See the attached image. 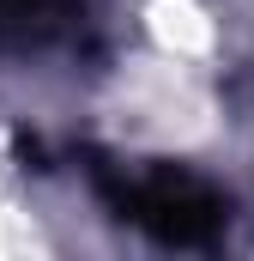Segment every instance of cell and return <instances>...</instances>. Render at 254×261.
Returning a JSON list of instances; mask_svg holds the SVG:
<instances>
[{"mask_svg":"<svg viewBox=\"0 0 254 261\" xmlns=\"http://www.w3.org/2000/svg\"><path fill=\"white\" fill-rule=\"evenodd\" d=\"M73 31H79L73 0H0V49H12V55L55 49Z\"/></svg>","mask_w":254,"mask_h":261,"instance_id":"cell-2","label":"cell"},{"mask_svg":"<svg viewBox=\"0 0 254 261\" xmlns=\"http://www.w3.org/2000/svg\"><path fill=\"white\" fill-rule=\"evenodd\" d=\"M91 182L121 225L145 231L151 243H170V249H206L230 225V200L206 176L164 164V158H151V164H103L97 158Z\"/></svg>","mask_w":254,"mask_h":261,"instance_id":"cell-1","label":"cell"}]
</instances>
